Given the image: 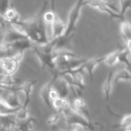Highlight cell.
<instances>
[{"mask_svg":"<svg viewBox=\"0 0 131 131\" xmlns=\"http://www.w3.org/2000/svg\"><path fill=\"white\" fill-rule=\"evenodd\" d=\"M52 31V39H57L64 34L66 29L67 24L61 20L59 15H57L55 20L51 24Z\"/></svg>","mask_w":131,"mask_h":131,"instance_id":"12","label":"cell"},{"mask_svg":"<svg viewBox=\"0 0 131 131\" xmlns=\"http://www.w3.org/2000/svg\"><path fill=\"white\" fill-rule=\"evenodd\" d=\"M53 86L57 90L59 95V97L62 98H66L69 94V88L66 82L60 76H58Z\"/></svg>","mask_w":131,"mask_h":131,"instance_id":"14","label":"cell"},{"mask_svg":"<svg viewBox=\"0 0 131 131\" xmlns=\"http://www.w3.org/2000/svg\"><path fill=\"white\" fill-rule=\"evenodd\" d=\"M120 31L122 36L125 40L131 38V24L129 22L124 19L121 20L120 23Z\"/></svg>","mask_w":131,"mask_h":131,"instance_id":"22","label":"cell"},{"mask_svg":"<svg viewBox=\"0 0 131 131\" xmlns=\"http://www.w3.org/2000/svg\"><path fill=\"white\" fill-rule=\"evenodd\" d=\"M36 56H37L39 61H41L43 67H48L49 69L53 70H55V65H54L53 57V52L51 54H47L41 51L37 47V45L35 44L32 49Z\"/></svg>","mask_w":131,"mask_h":131,"instance_id":"8","label":"cell"},{"mask_svg":"<svg viewBox=\"0 0 131 131\" xmlns=\"http://www.w3.org/2000/svg\"><path fill=\"white\" fill-rule=\"evenodd\" d=\"M71 131H87V129L80 125H74L72 127Z\"/></svg>","mask_w":131,"mask_h":131,"instance_id":"28","label":"cell"},{"mask_svg":"<svg viewBox=\"0 0 131 131\" xmlns=\"http://www.w3.org/2000/svg\"><path fill=\"white\" fill-rule=\"evenodd\" d=\"M3 16L5 17L6 21L10 24L18 23L21 20L19 14L12 5L5 10V12L3 14Z\"/></svg>","mask_w":131,"mask_h":131,"instance_id":"18","label":"cell"},{"mask_svg":"<svg viewBox=\"0 0 131 131\" xmlns=\"http://www.w3.org/2000/svg\"><path fill=\"white\" fill-rule=\"evenodd\" d=\"M118 127L122 130L131 128V114L125 115L121 118Z\"/></svg>","mask_w":131,"mask_h":131,"instance_id":"24","label":"cell"},{"mask_svg":"<svg viewBox=\"0 0 131 131\" xmlns=\"http://www.w3.org/2000/svg\"><path fill=\"white\" fill-rule=\"evenodd\" d=\"M113 75V72H109L101 86V91H102L103 95L106 100H109L112 92H113V84H114Z\"/></svg>","mask_w":131,"mask_h":131,"instance_id":"15","label":"cell"},{"mask_svg":"<svg viewBox=\"0 0 131 131\" xmlns=\"http://www.w3.org/2000/svg\"><path fill=\"white\" fill-rule=\"evenodd\" d=\"M50 99H51V101H53V100H55V99L59 97V93H58V92L57 91V90L55 89L53 86L52 87V88H51V92H50Z\"/></svg>","mask_w":131,"mask_h":131,"instance_id":"27","label":"cell"},{"mask_svg":"<svg viewBox=\"0 0 131 131\" xmlns=\"http://www.w3.org/2000/svg\"><path fill=\"white\" fill-rule=\"evenodd\" d=\"M113 80L114 84L119 81L130 82L131 80V72L127 68L121 69L113 73Z\"/></svg>","mask_w":131,"mask_h":131,"instance_id":"17","label":"cell"},{"mask_svg":"<svg viewBox=\"0 0 131 131\" xmlns=\"http://www.w3.org/2000/svg\"><path fill=\"white\" fill-rule=\"evenodd\" d=\"M84 6V0H78L75 5L73 6L68 14L67 27L64 34L62 37L55 40V51L62 50L66 47L71 35L76 29V26L78 21L81 14L82 8Z\"/></svg>","mask_w":131,"mask_h":131,"instance_id":"2","label":"cell"},{"mask_svg":"<svg viewBox=\"0 0 131 131\" xmlns=\"http://www.w3.org/2000/svg\"><path fill=\"white\" fill-rule=\"evenodd\" d=\"M104 56L97 58H92L90 60H87L83 63V68L84 70H86L89 75L90 78L92 80H93V74L95 72V68L96 67L98 64L101 62H104Z\"/></svg>","mask_w":131,"mask_h":131,"instance_id":"16","label":"cell"},{"mask_svg":"<svg viewBox=\"0 0 131 131\" xmlns=\"http://www.w3.org/2000/svg\"><path fill=\"white\" fill-rule=\"evenodd\" d=\"M3 31V38L2 41L6 43H12L15 41L27 38L25 35L14 29L10 25V24H8L5 30Z\"/></svg>","mask_w":131,"mask_h":131,"instance_id":"10","label":"cell"},{"mask_svg":"<svg viewBox=\"0 0 131 131\" xmlns=\"http://www.w3.org/2000/svg\"><path fill=\"white\" fill-rule=\"evenodd\" d=\"M19 121L15 115L0 116V127L3 131H12L17 125Z\"/></svg>","mask_w":131,"mask_h":131,"instance_id":"13","label":"cell"},{"mask_svg":"<svg viewBox=\"0 0 131 131\" xmlns=\"http://www.w3.org/2000/svg\"><path fill=\"white\" fill-rule=\"evenodd\" d=\"M121 49L116 50L108 54L106 56H104V62L109 67H113L119 62V54Z\"/></svg>","mask_w":131,"mask_h":131,"instance_id":"21","label":"cell"},{"mask_svg":"<svg viewBox=\"0 0 131 131\" xmlns=\"http://www.w3.org/2000/svg\"><path fill=\"white\" fill-rule=\"evenodd\" d=\"M21 107H12L0 99V116H10L16 115Z\"/></svg>","mask_w":131,"mask_h":131,"instance_id":"20","label":"cell"},{"mask_svg":"<svg viewBox=\"0 0 131 131\" xmlns=\"http://www.w3.org/2000/svg\"><path fill=\"white\" fill-rule=\"evenodd\" d=\"M60 114L63 116L66 123L70 126L80 125L87 129V130H91L94 128L93 124L92 122H89L82 115L74 111L72 108L71 106L66 109Z\"/></svg>","mask_w":131,"mask_h":131,"instance_id":"4","label":"cell"},{"mask_svg":"<svg viewBox=\"0 0 131 131\" xmlns=\"http://www.w3.org/2000/svg\"><path fill=\"white\" fill-rule=\"evenodd\" d=\"M123 131H131V128H128V129H126L123 130Z\"/></svg>","mask_w":131,"mask_h":131,"instance_id":"29","label":"cell"},{"mask_svg":"<svg viewBox=\"0 0 131 131\" xmlns=\"http://www.w3.org/2000/svg\"><path fill=\"white\" fill-rule=\"evenodd\" d=\"M9 43V51L8 55H13L17 52H23L28 49H32L35 43L28 38H23Z\"/></svg>","mask_w":131,"mask_h":131,"instance_id":"6","label":"cell"},{"mask_svg":"<svg viewBox=\"0 0 131 131\" xmlns=\"http://www.w3.org/2000/svg\"><path fill=\"white\" fill-rule=\"evenodd\" d=\"M0 29H1V27H0Z\"/></svg>","mask_w":131,"mask_h":131,"instance_id":"31","label":"cell"},{"mask_svg":"<svg viewBox=\"0 0 131 131\" xmlns=\"http://www.w3.org/2000/svg\"><path fill=\"white\" fill-rule=\"evenodd\" d=\"M12 5L10 0H0V14L3 15L5 10Z\"/></svg>","mask_w":131,"mask_h":131,"instance_id":"26","label":"cell"},{"mask_svg":"<svg viewBox=\"0 0 131 131\" xmlns=\"http://www.w3.org/2000/svg\"><path fill=\"white\" fill-rule=\"evenodd\" d=\"M24 53L17 52L13 55H6L0 58V69L1 72L6 75H12L17 70Z\"/></svg>","mask_w":131,"mask_h":131,"instance_id":"5","label":"cell"},{"mask_svg":"<svg viewBox=\"0 0 131 131\" xmlns=\"http://www.w3.org/2000/svg\"><path fill=\"white\" fill-rule=\"evenodd\" d=\"M60 115H60V113L51 115V116H49L48 118L46 120V124L48 125H55L59 121V120H60Z\"/></svg>","mask_w":131,"mask_h":131,"instance_id":"25","label":"cell"},{"mask_svg":"<svg viewBox=\"0 0 131 131\" xmlns=\"http://www.w3.org/2000/svg\"><path fill=\"white\" fill-rule=\"evenodd\" d=\"M89 5L100 11L106 13L110 17L123 20L119 15V8L114 3L109 0H84V5Z\"/></svg>","mask_w":131,"mask_h":131,"instance_id":"3","label":"cell"},{"mask_svg":"<svg viewBox=\"0 0 131 131\" xmlns=\"http://www.w3.org/2000/svg\"><path fill=\"white\" fill-rule=\"evenodd\" d=\"M57 131H67V130H63V129H60V130H57Z\"/></svg>","mask_w":131,"mask_h":131,"instance_id":"30","label":"cell"},{"mask_svg":"<svg viewBox=\"0 0 131 131\" xmlns=\"http://www.w3.org/2000/svg\"><path fill=\"white\" fill-rule=\"evenodd\" d=\"M47 1H45L42 8L33 17L21 20L16 23H9L10 25L21 34L25 35L36 45H44L50 40L48 37L46 23L43 20L44 13L46 10Z\"/></svg>","mask_w":131,"mask_h":131,"instance_id":"1","label":"cell"},{"mask_svg":"<svg viewBox=\"0 0 131 131\" xmlns=\"http://www.w3.org/2000/svg\"><path fill=\"white\" fill-rule=\"evenodd\" d=\"M58 75L55 74L53 75V77L52 78V79L50 81H49L46 84L42 86V88H41V92H40V95H41V97L42 98V101H44V104H46L50 108L53 109L52 107V101H51V99L50 97V93L51 92V90L52 88L53 85L54 84V82L55 81V80L57 78Z\"/></svg>","mask_w":131,"mask_h":131,"instance_id":"11","label":"cell"},{"mask_svg":"<svg viewBox=\"0 0 131 131\" xmlns=\"http://www.w3.org/2000/svg\"><path fill=\"white\" fill-rule=\"evenodd\" d=\"M119 15L123 20L125 19V14L128 9L131 8V0H119Z\"/></svg>","mask_w":131,"mask_h":131,"instance_id":"23","label":"cell"},{"mask_svg":"<svg viewBox=\"0 0 131 131\" xmlns=\"http://www.w3.org/2000/svg\"><path fill=\"white\" fill-rule=\"evenodd\" d=\"M18 92L13 90H3L0 99L12 107H21L23 104L18 96Z\"/></svg>","mask_w":131,"mask_h":131,"instance_id":"7","label":"cell"},{"mask_svg":"<svg viewBox=\"0 0 131 131\" xmlns=\"http://www.w3.org/2000/svg\"><path fill=\"white\" fill-rule=\"evenodd\" d=\"M70 106V102L68 101L66 98H62V97H59L52 101L53 109H54L55 111L60 113Z\"/></svg>","mask_w":131,"mask_h":131,"instance_id":"19","label":"cell"},{"mask_svg":"<svg viewBox=\"0 0 131 131\" xmlns=\"http://www.w3.org/2000/svg\"><path fill=\"white\" fill-rule=\"evenodd\" d=\"M72 108L80 114L81 115L83 116L85 118L87 119L89 122H92L90 116L89 111L88 107L86 103V101L80 97V96H77L74 98L73 101V104H72Z\"/></svg>","mask_w":131,"mask_h":131,"instance_id":"9","label":"cell"}]
</instances>
